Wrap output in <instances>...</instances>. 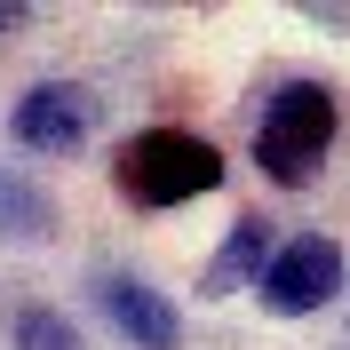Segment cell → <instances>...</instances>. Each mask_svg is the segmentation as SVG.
<instances>
[{
	"label": "cell",
	"instance_id": "6da1fadb",
	"mask_svg": "<svg viewBox=\"0 0 350 350\" xmlns=\"http://www.w3.org/2000/svg\"><path fill=\"white\" fill-rule=\"evenodd\" d=\"M223 183V152L191 128H144L120 144V191L135 207H183Z\"/></svg>",
	"mask_w": 350,
	"mask_h": 350
},
{
	"label": "cell",
	"instance_id": "7a4b0ae2",
	"mask_svg": "<svg viewBox=\"0 0 350 350\" xmlns=\"http://www.w3.org/2000/svg\"><path fill=\"white\" fill-rule=\"evenodd\" d=\"M334 152V88L319 80H286L271 104H262V128H255V167L271 183H310Z\"/></svg>",
	"mask_w": 350,
	"mask_h": 350
},
{
	"label": "cell",
	"instance_id": "3957f363",
	"mask_svg": "<svg viewBox=\"0 0 350 350\" xmlns=\"http://www.w3.org/2000/svg\"><path fill=\"white\" fill-rule=\"evenodd\" d=\"M96 120H104L96 88H80V80H40V88H24V96H16L8 135H16L24 152H40V159H72L88 135H96Z\"/></svg>",
	"mask_w": 350,
	"mask_h": 350
},
{
	"label": "cell",
	"instance_id": "277c9868",
	"mask_svg": "<svg viewBox=\"0 0 350 350\" xmlns=\"http://www.w3.org/2000/svg\"><path fill=\"white\" fill-rule=\"evenodd\" d=\"M255 286H262V310L271 319H310V310H327L342 295V247L327 231H303V239H286L271 255V271Z\"/></svg>",
	"mask_w": 350,
	"mask_h": 350
},
{
	"label": "cell",
	"instance_id": "5b68a950",
	"mask_svg": "<svg viewBox=\"0 0 350 350\" xmlns=\"http://www.w3.org/2000/svg\"><path fill=\"white\" fill-rule=\"evenodd\" d=\"M96 310H104L135 350H175V342H183L175 303L159 295L152 279H135V271H104V279H96Z\"/></svg>",
	"mask_w": 350,
	"mask_h": 350
},
{
	"label": "cell",
	"instance_id": "8992f818",
	"mask_svg": "<svg viewBox=\"0 0 350 350\" xmlns=\"http://www.w3.org/2000/svg\"><path fill=\"white\" fill-rule=\"evenodd\" d=\"M271 223L262 215H239L231 231H223V247L207 255V271H199V295H231V286H247V279H262L271 271Z\"/></svg>",
	"mask_w": 350,
	"mask_h": 350
},
{
	"label": "cell",
	"instance_id": "52a82bcc",
	"mask_svg": "<svg viewBox=\"0 0 350 350\" xmlns=\"http://www.w3.org/2000/svg\"><path fill=\"white\" fill-rule=\"evenodd\" d=\"M48 231H56L48 191H32L24 175H0V239H48Z\"/></svg>",
	"mask_w": 350,
	"mask_h": 350
},
{
	"label": "cell",
	"instance_id": "ba28073f",
	"mask_svg": "<svg viewBox=\"0 0 350 350\" xmlns=\"http://www.w3.org/2000/svg\"><path fill=\"white\" fill-rule=\"evenodd\" d=\"M16 350H80V327L64 310H24L16 319Z\"/></svg>",
	"mask_w": 350,
	"mask_h": 350
},
{
	"label": "cell",
	"instance_id": "9c48e42d",
	"mask_svg": "<svg viewBox=\"0 0 350 350\" xmlns=\"http://www.w3.org/2000/svg\"><path fill=\"white\" fill-rule=\"evenodd\" d=\"M32 24V8H16V0H0V32H24Z\"/></svg>",
	"mask_w": 350,
	"mask_h": 350
}]
</instances>
